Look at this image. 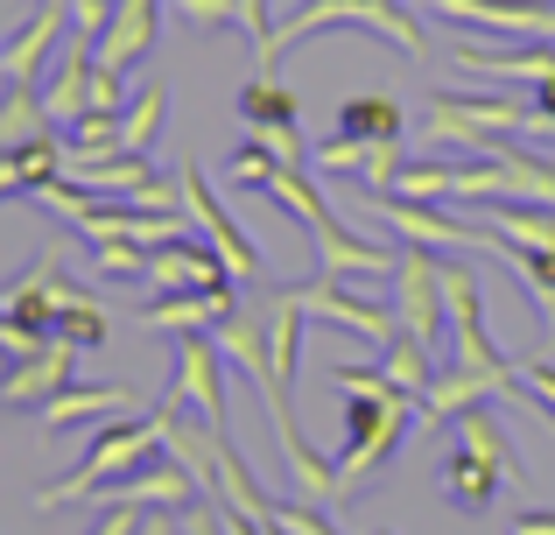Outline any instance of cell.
<instances>
[{
    "instance_id": "cell-3",
    "label": "cell",
    "mask_w": 555,
    "mask_h": 535,
    "mask_svg": "<svg viewBox=\"0 0 555 535\" xmlns=\"http://www.w3.org/2000/svg\"><path fill=\"white\" fill-rule=\"evenodd\" d=\"M163 430H169V416H163V409H149V416H113V423L92 437L85 466L70 472L64 486H42V494H36V508L50 514V508H64V500H99L113 480H127L134 466H149V458H155V444H163Z\"/></svg>"
},
{
    "instance_id": "cell-12",
    "label": "cell",
    "mask_w": 555,
    "mask_h": 535,
    "mask_svg": "<svg viewBox=\"0 0 555 535\" xmlns=\"http://www.w3.org/2000/svg\"><path fill=\"white\" fill-rule=\"evenodd\" d=\"M155 28H163V0H120V14L106 22V36L92 42V56L127 78V71L155 50Z\"/></svg>"
},
{
    "instance_id": "cell-25",
    "label": "cell",
    "mask_w": 555,
    "mask_h": 535,
    "mask_svg": "<svg viewBox=\"0 0 555 535\" xmlns=\"http://www.w3.org/2000/svg\"><path fill=\"white\" fill-rule=\"evenodd\" d=\"M163 113H169V85H134V99H127V113H120V149L149 155L155 135H163Z\"/></svg>"
},
{
    "instance_id": "cell-34",
    "label": "cell",
    "mask_w": 555,
    "mask_h": 535,
    "mask_svg": "<svg viewBox=\"0 0 555 535\" xmlns=\"http://www.w3.org/2000/svg\"><path fill=\"white\" fill-rule=\"evenodd\" d=\"M268 522L282 528V535H338V528L324 522V514L310 508V500H274V514H268Z\"/></svg>"
},
{
    "instance_id": "cell-16",
    "label": "cell",
    "mask_w": 555,
    "mask_h": 535,
    "mask_svg": "<svg viewBox=\"0 0 555 535\" xmlns=\"http://www.w3.org/2000/svg\"><path fill=\"white\" fill-rule=\"evenodd\" d=\"M64 169H70L64 135H36V141H22V149L0 155V198H36L42 183H56Z\"/></svg>"
},
{
    "instance_id": "cell-37",
    "label": "cell",
    "mask_w": 555,
    "mask_h": 535,
    "mask_svg": "<svg viewBox=\"0 0 555 535\" xmlns=\"http://www.w3.org/2000/svg\"><path fill=\"white\" fill-rule=\"evenodd\" d=\"M520 387H528L534 409L555 423V359H528V367H520Z\"/></svg>"
},
{
    "instance_id": "cell-21",
    "label": "cell",
    "mask_w": 555,
    "mask_h": 535,
    "mask_svg": "<svg viewBox=\"0 0 555 535\" xmlns=\"http://www.w3.org/2000/svg\"><path fill=\"white\" fill-rule=\"evenodd\" d=\"M450 430H457V437H450V444H464V451L492 458V466H500L506 480H528V466H520V458H514V444H506L500 416H492L486 402H478V409H464V416H450Z\"/></svg>"
},
{
    "instance_id": "cell-1",
    "label": "cell",
    "mask_w": 555,
    "mask_h": 535,
    "mask_svg": "<svg viewBox=\"0 0 555 535\" xmlns=\"http://www.w3.org/2000/svg\"><path fill=\"white\" fill-rule=\"evenodd\" d=\"M324 28H366L373 42H387V50H401V56H429V42H422V22L401 8V0H302L288 22H274V36L260 42V71L274 78V64H282L296 42H310V36H324Z\"/></svg>"
},
{
    "instance_id": "cell-24",
    "label": "cell",
    "mask_w": 555,
    "mask_h": 535,
    "mask_svg": "<svg viewBox=\"0 0 555 535\" xmlns=\"http://www.w3.org/2000/svg\"><path fill=\"white\" fill-rule=\"evenodd\" d=\"M155 177H163V169H155L149 163V155H99V163H78V183H85V191H106V198H134L141 191V183H155Z\"/></svg>"
},
{
    "instance_id": "cell-9",
    "label": "cell",
    "mask_w": 555,
    "mask_h": 535,
    "mask_svg": "<svg viewBox=\"0 0 555 535\" xmlns=\"http://www.w3.org/2000/svg\"><path fill=\"white\" fill-rule=\"evenodd\" d=\"M64 36H70V8L64 0H36V14L0 42V78L8 85H42V64L56 56Z\"/></svg>"
},
{
    "instance_id": "cell-14",
    "label": "cell",
    "mask_w": 555,
    "mask_h": 535,
    "mask_svg": "<svg viewBox=\"0 0 555 535\" xmlns=\"http://www.w3.org/2000/svg\"><path fill=\"white\" fill-rule=\"evenodd\" d=\"M472 219L514 254H555V212L548 205H506V198H492V205H472Z\"/></svg>"
},
{
    "instance_id": "cell-8",
    "label": "cell",
    "mask_w": 555,
    "mask_h": 535,
    "mask_svg": "<svg viewBox=\"0 0 555 535\" xmlns=\"http://www.w3.org/2000/svg\"><path fill=\"white\" fill-rule=\"evenodd\" d=\"M177 183H183V219H197L204 226V240H211L218 254H225V268L240 275V282H260V254H254V240L232 226V212L211 198V183H204V169H177Z\"/></svg>"
},
{
    "instance_id": "cell-36",
    "label": "cell",
    "mask_w": 555,
    "mask_h": 535,
    "mask_svg": "<svg viewBox=\"0 0 555 535\" xmlns=\"http://www.w3.org/2000/svg\"><path fill=\"white\" fill-rule=\"evenodd\" d=\"M120 14V0H70V36H85V42H99L106 36V22Z\"/></svg>"
},
{
    "instance_id": "cell-35",
    "label": "cell",
    "mask_w": 555,
    "mask_h": 535,
    "mask_svg": "<svg viewBox=\"0 0 555 535\" xmlns=\"http://www.w3.org/2000/svg\"><path fill=\"white\" fill-rule=\"evenodd\" d=\"M99 275H149V247H134V240H99Z\"/></svg>"
},
{
    "instance_id": "cell-10",
    "label": "cell",
    "mask_w": 555,
    "mask_h": 535,
    "mask_svg": "<svg viewBox=\"0 0 555 535\" xmlns=\"http://www.w3.org/2000/svg\"><path fill=\"white\" fill-rule=\"evenodd\" d=\"M506 387H520V381H506V373H486V367H457V359H443V367H436V381L422 387V416H429V423H450V416L478 409V402L506 395Z\"/></svg>"
},
{
    "instance_id": "cell-32",
    "label": "cell",
    "mask_w": 555,
    "mask_h": 535,
    "mask_svg": "<svg viewBox=\"0 0 555 535\" xmlns=\"http://www.w3.org/2000/svg\"><path fill=\"white\" fill-rule=\"evenodd\" d=\"M401 169H408L401 141H373V149H366V169H359V177H366V191L379 198V191H393V177H401Z\"/></svg>"
},
{
    "instance_id": "cell-4",
    "label": "cell",
    "mask_w": 555,
    "mask_h": 535,
    "mask_svg": "<svg viewBox=\"0 0 555 535\" xmlns=\"http://www.w3.org/2000/svg\"><path fill=\"white\" fill-rule=\"evenodd\" d=\"M373 212H379V226H393V233H401L408 247H422V254H506L478 219L436 212V205H422V198H393V191H379V198H373Z\"/></svg>"
},
{
    "instance_id": "cell-22",
    "label": "cell",
    "mask_w": 555,
    "mask_h": 535,
    "mask_svg": "<svg viewBox=\"0 0 555 535\" xmlns=\"http://www.w3.org/2000/svg\"><path fill=\"white\" fill-rule=\"evenodd\" d=\"M36 135H56L50 106H42V85H8V92H0V155L36 141Z\"/></svg>"
},
{
    "instance_id": "cell-7",
    "label": "cell",
    "mask_w": 555,
    "mask_h": 535,
    "mask_svg": "<svg viewBox=\"0 0 555 535\" xmlns=\"http://www.w3.org/2000/svg\"><path fill=\"white\" fill-rule=\"evenodd\" d=\"M288 296H296L310 317H324V324H338V331H352V339L379 345V353H387V345L401 339V317L379 310V303H366V296H352V289H338V275H317V282L288 289Z\"/></svg>"
},
{
    "instance_id": "cell-6",
    "label": "cell",
    "mask_w": 555,
    "mask_h": 535,
    "mask_svg": "<svg viewBox=\"0 0 555 535\" xmlns=\"http://www.w3.org/2000/svg\"><path fill=\"white\" fill-rule=\"evenodd\" d=\"M183 402H197V416L211 430H232V416H225V353H218L211 331H190V339H183L177 373H169V387H163V402H155V409L177 416Z\"/></svg>"
},
{
    "instance_id": "cell-26",
    "label": "cell",
    "mask_w": 555,
    "mask_h": 535,
    "mask_svg": "<svg viewBox=\"0 0 555 535\" xmlns=\"http://www.w3.org/2000/svg\"><path fill=\"white\" fill-rule=\"evenodd\" d=\"M240 120L254 127V135H274V127H296V92H288V85H274L268 71H260V78L240 92Z\"/></svg>"
},
{
    "instance_id": "cell-29",
    "label": "cell",
    "mask_w": 555,
    "mask_h": 535,
    "mask_svg": "<svg viewBox=\"0 0 555 535\" xmlns=\"http://www.w3.org/2000/svg\"><path fill=\"white\" fill-rule=\"evenodd\" d=\"M56 339H70L78 353H92V345H106V339H113V317L99 310V296H85V303H70V310L56 317Z\"/></svg>"
},
{
    "instance_id": "cell-11",
    "label": "cell",
    "mask_w": 555,
    "mask_h": 535,
    "mask_svg": "<svg viewBox=\"0 0 555 535\" xmlns=\"http://www.w3.org/2000/svg\"><path fill=\"white\" fill-rule=\"evenodd\" d=\"M70 367H78V345L50 339L36 359H14V373L0 381V402H8V409H42L56 387H70Z\"/></svg>"
},
{
    "instance_id": "cell-38",
    "label": "cell",
    "mask_w": 555,
    "mask_h": 535,
    "mask_svg": "<svg viewBox=\"0 0 555 535\" xmlns=\"http://www.w3.org/2000/svg\"><path fill=\"white\" fill-rule=\"evenodd\" d=\"M141 522H149V508H120V500H106V514L92 522V535H141Z\"/></svg>"
},
{
    "instance_id": "cell-40",
    "label": "cell",
    "mask_w": 555,
    "mask_h": 535,
    "mask_svg": "<svg viewBox=\"0 0 555 535\" xmlns=\"http://www.w3.org/2000/svg\"><path fill=\"white\" fill-rule=\"evenodd\" d=\"M534 296V310H542V331H548V345H555V282L548 289H528Z\"/></svg>"
},
{
    "instance_id": "cell-5",
    "label": "cell",
    "mask_w": 555,
    "mask_h": 535,
    "mask_svg": "<svg viewBox=\"0 0 555 535\" xmlns=\"http://www.w3.org/2000/svg\"><path fill=\"white\" fill-rule=\"evenodd\" d=\"M393 317H401V339L429 345V353H443V262L422 247H401V262H393Z\"/></svg>"
},
{
    "instance_id": "cell-13",
    "label": "cell",
    "mask_w": 555,
    "mask_h": 535,
    "mask_svg": "<svg viewBox=\"0 0 555 535\" xmlns=\"http://www.w3.org/2000/svg\"><path fill=\"white\" fill-rule=\"evenodd\" d=\"M42 430L50 437H70V430H85V423H113V416H134V395L127 387H56L50 402H42Z\"/></svg>"
},
{
    "instance_id": "cell-42",
    "label": "cell",
    "mask_w": 555,
    "mask_h": 535,
    "mask_svg": "<svg viewBox=\"0 0 555 535\" xmlns=\"http://www.w3.org/2000/svg\"><path fill=\"white\" fill-rule=\"evenodd\" d=\"M0 303H8V289H0Z\"/></svg>"
},
{
    "instance_id": "cell-30",
    "label": "cell",
    "mask_w": 555,
    "mask_h": 535,
    "mask_svg": "<svg viewBox=\"0 0 555 535\" xmlns=\"http://www.w3.org/2000/svg\"><path fill=\"white\" fill-rule=\"evenodd\" d=\"M169 14H177L190 36H225V28H240V0H169Z\"/></svg>"
},
{
    "instance_id": "cell-41",
    "label": "cell",
    "mask_w": 555,
    "mask_h": 535,
    "mask_svg": "<svg viewBox=\"0 0 555 535\" xmlns=\"http://www.w3.org/2000/svg\"><path fill=\"white\" fill-rule=\"evenodd\" d=\"M373 535H393V528H373Z\"/></svg>"
},
{
    "instance_id": "cell-39",
    "label": "cell",
    "mask_w": 555,
    "mask_h": 535,
    "mask_svg": "<svg viewBox=\"0 0 555 535\" xmlns=\"http://www.w3.org/2000/svg\"><path fill=\"white\" fill-rule=\"evenodd\" d=\"M514 535H555V508H528V514H514Z\"/></svg>"
},
{
    "instance_id": "cell-2",
    "label": "cell",
    "mask_w": 555,
    "mask_h": 535,
    "mask_svg": "<svg viewBox=\"0 0 555 535\" xmlns=\"http://www.w3.org/2000/svg\"><path fill=\"white\" fill-rule=\"evenodd\" d=\"M268 198H274V212H288V219L310 226L324 275H373V282H379V275H393V262H401L393 247H373V240H359V233H352V226H338V212L324 205V191H317L302 169H274Z\"/></svg>"
},
{
    "instance_id": "cell-31",
    "label": "cell",
    "mask_w": 555,
    "mask_h": 535,
    "mask_svg": "<svg viewBox=\"0 0 555 535\" xmlns=\"http://www.w3.org/2000/svg\"><path fill=\"white\" fill-rule=\"evenodd\" d=\"M366 149H373V141H352V135L331 127V135L310 149V163H317V177H345V169H366Z\"/></svg>"
},
{
    "instance_id": "cell-20",
    "label": "cell",
    "mask_w": 555,
    "mask_h": 535,
    "mask_svg": "<svg viewBox=\"0 0 555 535\" xmlns=\"http://www.w3.org/2000/svg\"><path fill=\"white\" fill-rule=\"evenodd\" d=\"M232 303L225 296H211V289H163L155 303H141V324H155V331H177V339H190V331H204L211 317H225Z\"/></svg>"
},
{
    "instance_id": "cell-27",
    "label": "cell",
    "mask_w": 555,
    "mask_h": 535,
    "mask_svg": "<svg viewBox=\"0 0 555 535\" xmlns=\"http://www.w3.org/2000/svg\"><path fill=\"white\" fill-rule=\"evenodd\" d=\"M64 149H70V169L99 163V155H120V113H78L64 127Z\"/></svg>"
},
{
    "instance_id": "cell-23",
    "label": "cell",
    "mask_w": 555,
    "mask_h": 535,
    "mask_svg": "<svg viewBox=\"0 0 555 535\" xmlns=\"http://www.w3.org/2000/svg\"><path fill=\"white\" fill-rule=\"evenodd\" d=\"M338 135L352 141H401V106H393V92H359L338 106Z\"/></svg>"
},
{
    "instance_id": "cell-19",
    "label": "cell",
    "mask_w": 555,
    "mask_h": 535,
    "mask_svg": "<svg viewBox=\"0 0 555 535\" xmlns=\"http://www.w3.org/2000/svg\"><path fill=\"white\" fill-rule=\"evenodd\" d=\"M500 480H506V472L492 466V458H478V451H464V444H450V458H443V500H450V508L486 514L492 500H500Z\"/></svg>"
},
{
    "instance_id": "cell-17",
    "label": "cell",
    "mask_w": 555,
    "mask_h": 535,
    "mask_svg": "<svg viewBox=\"0 0 555 535\" xmlns=\"http://www.w3.org/2000/svg\"><path fill=\"white\" fill-rule=\"evenodd\" d=\"M422 141H429V149H450V155H492L500 149V135H492V127H478L472 113H464V99L457 92H429V120H422Z\"/></svg>"
},
{
    "instance_id": "cell-28",
    "label": "cell",
    "mask_w": 555,
    "mask_h": 535,
    "mask_svg": "<svg viewBox=\"0 0 555 535\" xmlns=\"http://www.w3.org/2000/svg\"><path fill=\"white\" fill-rule=\"evenodd\" d=\"M274 169H288V163H282V155H274L260 135H246L240 149H232V163H225V183H240V191H268Z\"/></svg>"
},
{
    "instance_id": "cell-18",
    "label": "cell",
    "mask_w": 555,
    "mask_h": 535,
    "mask_svg": "<svg viewBox=\"0 0 555 535\" xmlns=\"http://www.w3.org/2000/svg\"><path fill=\"white\" fill-rule=\"evenodd\" d=\"M85 85H92V42H85V36H64V56H56V71L42 78V106H50V127H56V135H64V127L85 113Z\"/></svg>"
},
{
    "instance_id": "cell-43",
    "label": "cell",
    "mask_w": 555,
    "mask_h": 535,
    "mask_svg": "<svg viewBox=\"0 0 555 535\" xmlns=\"http://www.w3.org/2000/svg\"><path fill=\"white\" fill-rule=\"evenodd\" d=\"M64 8H70V0H64Z\"/></svg>"
},
{
    "instance_id": "cell-15",
    "label": "cell",
    "mask_w": 555,
    "mask_h": 535,
    "mask_svg": "<svg viewBox=\"0 0 555 535\" xmlns=\"http://www.w3.org/2000/svg\"><path fill=\"white\" fill-rule=\"evenodd\" d=\"M450 64L478 71V78H506V85H548L555 78V42H534V50H486V42H457Z\"/></svg>"
},
{
    "instance_id": "cell-33",
    "label": "cell",
    "mask_w": 555,
    "mask_h": 535,
    "mask_svg": "<svg viewBox=\"0 0 555 535\" xmlns=\"http://www.w3.org/2000/svg\"><path fill=\"white\" fill-rule=\"evenodd\" d=\"M85 113H127V85H120V71H106L92 56V85H85Z\"/></svg>"
},
{
    "instance_id": "cell-44",
    "label": "cell",
    "mask_w": 555,
    "mask_h": 535,
    "mask_svg": "<svg viewBox=\"0 0 555 535\" xmlns=\"http://www.w3.org/2000/svg\"><path fill=\"white\" fill-rule=\"evenodd\" d=\"M177 535H183V528H177Z\"/></svg>"
}]
</instances>
